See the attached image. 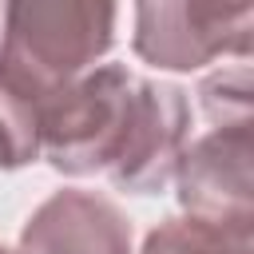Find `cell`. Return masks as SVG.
Segmentation results:
<instances>
[{
	"label": "cell",
	"instance_id": "6da1fadb",
	"mask_svg": "<svg viewBox=\"0 0 254 254\" xmlns=\"http://www.w3.org/2000/svg\"><path fill=\"white\" fill-rule=\"evenodd\" d=\"M119 0H4L0 75L48 99L115 44Z\"/></svg>",
	"mask_w": 254,
	"mask_h": 254
},
{
	"label": "cell",
	"instance_id": "7a4b0ae2",
	"mask_svg": "<svg viewBox=\"0 0 254 254\" xmlns=\"http://www.w3.org/2000/svg\"><path fill=\"white\" fill-rule=\"evenodd\" d=\"M143 103V75L99 64L52 91L40 107V155L60 175L115 171L131 147Z\"/></svg>",
	"mask_w": 254,
	"mask_h": 254
},
{
	"label": "cell",
	"instance_id": "3957f363",
	"mask_svg": "<svg viewBox=\"0 0 254 254\" xmlns=\"http://www.w3.org/2000/svg\"><path fill=\"white\" fill-rule=\"evenodd\" d=\"M254 0H135V56L163 71H198L250 56Z\"/></svg>",
	"mask_w": 254,
	"mask_h": 254
},
{
	"label": "cell",
	"instance_id": "277c9868",
	"mask_svg": "<svg viewBox=\"0 0 254 254\" xmlns=\"http://www.w3.org/2000/svg\"><path fill=\"white\" fill-rule=\"evenodd\" d=\"M187 214L254 226V135L250 119L214 123L179 151L175 175Z\"/></svg>",
	"mask_w": 254,
	"mask_h": 254
},
{
	"label": "cell",
	"instance_id": "5b68a950",
	"mask_svg": "<svg viewBox=\"0 0 254 254\" xmlns=\"http://www.w3.org/2000/svg\"><path fill=\"white\" fill-rule=\"evenodd\" d=\"M16 254H131V222L111 198L64 187L32 210Z\"/></svg>",
	"mask_w": 254,
	"mask_h": 254
},
{
	"label": "cell",
	"instance_id": "8992f818",
	"mask_svg": "<svg viewBox=\"0 0 254 254\" xmlns=\"http://www.w3.org/2000/svg\"><path fill=\"white\" fill-rule=\"evenodd\" d=\"M187 131H190L187 91L175 87V83L143 79V103H139L131 147H127L123 163L107 179L119 190H131V194L163 190L171 183V175H175L179 151L187 147Z\"/></svg>",
	"mask_w": 254,
	"mask_h": 254
},
{
	"label": "cell",
	"instance_id": "52a82bcc",
	"mask_svg": "<svg viewBox=\"0 0 254 254\" xmlns=\"http://www.w3.org/2000/svg\"><path fill=\"white\" fill-rule=\"evenodd\" d=\"M139 254H254V226L218 222L202 214L163 218L143 238Z\"/></svg>",
	"mask_w": 254,
	"mask_h": 254
},
{
	"label": "cell",
	"instance_id": "ba28073f",
	"mask_svg": "<svg viewBox=\"0 0 254 254\" xmlns=\"http://www.w3.org/2000/svg\"><path fill=\"white\" fill-rule=\"evenodd\" d=\"M40 107L44 99L0 75V171H20L40 159Z\"/></svg>",
	"mask_w": 254,
	"mask_h": 254
},
{
	"label": "cell",
	"instance_id": "9c48e42d",
	"mask_svg": "<svg viewBox=\"0 0 254 254\" xmlns=\"http://www.w3.org/2000/svg\"><path fill=\"white\" fill-rule=\"evenodd\" d=\"M198 95H202V111L214 123L250 119V71H246V64H238L230 71L206 75L202 87H198Z\"/></svg>",
	"mask_w": 254,
	"mask_h": 254
},
{
	"label": "cell",
	"instance_id": "30bf717a",
	"mask_svg": "<svg viewBox=\"0 0 254 254\" xmlns=\"http://www.w3.org/2000/svg\"><path fill=\"white\" fill-rule=\"evenodd\" d=\"M0 254H16V250H8V246H0Z\"/></svg>",
	"mask_w": 254,
	"mask_h": 254
}]
</instances>
